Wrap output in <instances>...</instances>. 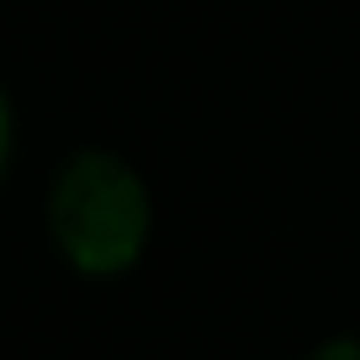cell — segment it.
<instances>
[{"label":"cell","mask_w":360,"mask_h":360,"mask_svg":"<svg viewBox=\"0 0 360 360\" xmlns=\"http://www.w3.org/2000/svg\"><path fill=\"white\" fill-rule=\"evenodd\" d=\"M48 233L75 276L117 281L138 270L154 238L148 180L112 148H79L48 186Z\"/></svg>","instance_id":"cell-1"},{"label":"cell","mask_w":360,"mask_h":360,"mask_svg":"<svg viewBox=\"0 0 360 360\" xmlns=\"http://www.w3.org/2000/svg\"><path fill=\"white\" fill-rule=\"evenodd\" d=\"M302 360H360V339L355 334H328V339H318Z\"/></svg>","instance_id":"cell-2"}]
</instances>
